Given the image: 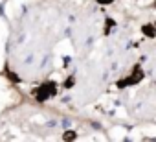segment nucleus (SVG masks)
Listing matches in <instances>:
<instances>
[{"label": "nucleus", "instance_id": "nucleus-1", "mask_svg": "<svg viewBox=\"0 0 156 142\" xmlns=\"http://www.w3.org/2000/svg\"><path fill=\"white\" fill-rule=\"evenodd\" d=\"M55 92H57V83H55V81H46V83H42L41 87H37V91H35V100H37L39 103H42V102H46L48 98L55 96Z\"/></svg>", "mask_w": 156, "mask_h": 142}, {"label": "nucleus", "instance_id": "nucleus-2", "mask_svg": "<svg viewBox=\"0 0 156 142\" xmlns=\"http://www.w3.org/2000/svg\"><path fill=\"white\" fill-rule=\"evenodd\" d=\"M141 78H143V72H141L140 68H136V74H134V76H129L127 80H121V81H118V83H116V87H118V89H125V87H129V85H134V83H138Z\"/></svg>", "mask_w": 156, "mask_h": 142}, {"label": "nucleus", "instance_id": "nucleus-3", "mask_svg": "<svg viewBox=\"0 0 156 142\" xmlns=\"http://www.w3.org/2000/svg\"><path fill=\"white\" fill-rule=\"evenodd\" d=\"M141 32H143L147 37H156V30H154V26H151V24H145V26L141 28Z\"/></svg>", "mask_w": 156, "mask_h": 142}, {"label": "nucleus", "instance_id": "nucleus-4", "mask_svg": "<svg viewBox=\"0 0 156 142\" xmlns=\"http://www.w3.org/2000/svg\"><path fill=\"white\" fill-rule=\"evenodd\" d=\"M73 83H75V78H73V76H70V78L64 81V89H72V87H73Z\"/></svg>", "mask_w": 156, "mask_h": 142}, {"label": "nucleus", "instance_id": "nucleus-5", "mask_svg": "<svg viewBox=\"0 0 156 142\" xmlns=\"http://www.w3.org/2000/svg\"><path fill=\"white\" fill-rule=\"evenodd\" d=\"M75 136H77V135H75V131H66V133L62 135V138H64V140H73Z\"/></svg>", "mask_w": 156, "mask_h": 142}, {"label": "nucleus", "instance_id": "nucleus-6", "mask_svg": "<svg viewBox=\"0 0 156 142\" xmlns=\"http://www.w3.org/2000/svg\"><path fill=\"white\" fill-rule=\"evenodd\" d=\"M112 26H116V22H114V21H112V19H107V30H105V33H108V32H110V28H112Z\"/></svg>", "mask_w": 156, "mask_h": 142}, {"label": "nucleus", "instance_id": "nucleus-7", "mask_svg": "<svg viewBox=\"0 0 156 142\" xmlns=\"http://www.w3.org/2000/svg\"><path fill=\"white\" fill-rule=\"evenodd\" d=\"M98 2H99V4H112L114 0H98Z\"/></svg>", "mask_w": 156, "mask_h": 142}, {"label": "nucleus", "instance_id": "nucleus-8", "mask_svg": "<svg viewBox=\"0 0 156 142\" xmlns=\"http://www.w3.org/2000/svg\"><path fill=\"white\" fill-rule=\"evenodd\" d=\"M154 6H156V2H154Z\"/></svg>", "mask_w": 156, "mask_h": 142}]
</instances>
